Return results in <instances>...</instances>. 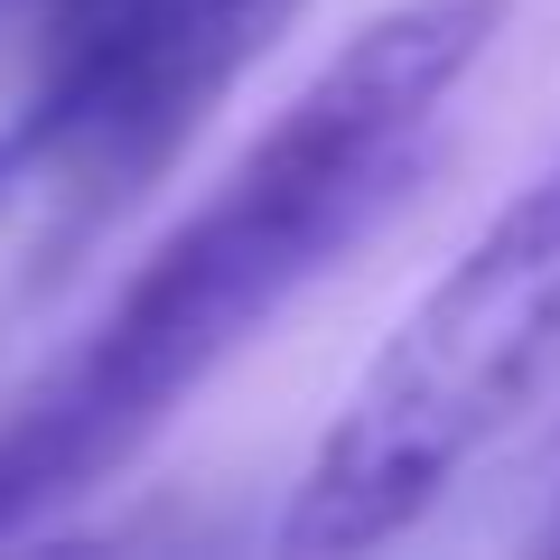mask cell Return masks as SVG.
I'll return each instance as SVG.
<instances>
[{
	"label": "cell",
	"mask_w": 560,
	"mask_h": 560,
	"mask_svg": "<svg viewBox=\"0 0 560 560\" xmlns=\"http://www.w3.org/2000/svg\"><path fill=\"white\" fill-rule=\"evenodd\" d=\"M495 28L504 0H401L318 66V84L113 300L57 393L0 430V541L113 477L280 300H300L364 224L393 215Z\"/></svg>",
	"instance_id": "cell-1"
},
{
	"label": "cell",
	"mask_w": 560,
	"mask_h": 560,
	"mask_svg": "<svg viewBox=\"0 0 560 560\" xmlns=\"http://www.w3.org/2000/svg\"><path fill=\"white\" fill-rule=\"evenodd\" d=\"M28 197H47V140H38V121H20V131L0 140V243H10V224H20Z\"/></svg>",
	"instance_id": "cell-3"
},
{
	"label": "cell",
	"mask_w": 560,
	"mask_h": 560,
	"mask_svg": "<svg viewBox=\"0 0 560 560\" xmlns=\"http://www.w3.org/2000/svg\"><path fill=\"white\" fill-rule=\"evenodd\" d=\"M551 383H560V150L383 337V355L327 420L318 458L280 514V551L346 560L411 533Z\"/></svg>",
	"instance_id": "cell-2"
},
{
	"label": "cell",
	"mask_w": 560,
	"mask_h": 560,
	"mask_svg": "<svg viewBox=\"0 0 560 560\" xmlns=\"http://www.w3.org/2000/svg\"><path fill=\"white\" fill-rule=\"evenodd\" d=\"M0 10H10V0H0ZM38 10H47V38H57V57H66V47L103 38L121 10H140V0H38Z\"/></svg>",
	"instance_id": "cell-4"
}]
</instances>
